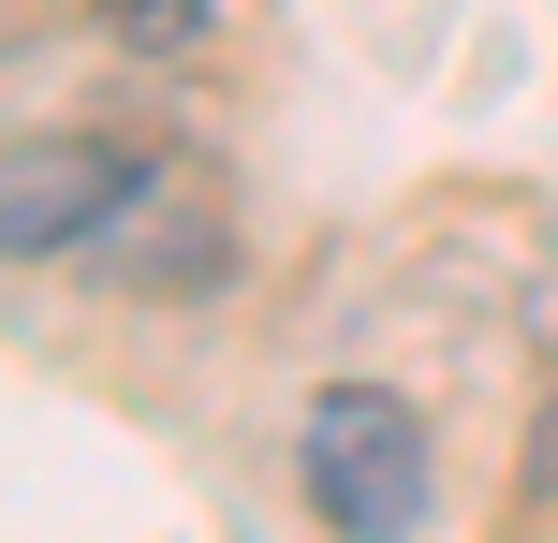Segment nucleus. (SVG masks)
<instances>
[{"label":"nucleus","instance_id":"20e7f679","mask_svg":"<svg viewBox=\"0 0 558 543\" xmlns=\"http://www.w3.org/2000/svg\"><path fill=\"white\" fill-rule=\"evenodd\" d=\"M88 280H118V294H221L235 280V221H221V192H177V176H147L133 206H118V235L104 250H74Z\"/></svg>","mask_w":558,"mask_h":543},{"label":"nucleus","instance_id":"423d86ee","mask_svg":"<svg viewBox=\"0 0 558 543\" xmlns=\"http://www.w3.org/2000/svg\"><path fill=\"white\" fill-rule=\"evenodd\" d=\"M206 29H221L206 0H118V45H133V59H192Z\"/></svg>","mask_w":558,"mask_h":543},{"label":"nucleus","instance_id":"f03ea898","mask_svg":"<svg viewBox=\"0 0 558 543\" xmlns=\"http://www.w3.org/2000/svg\"><path fill=\"white\" fill-rule=\"evenodd\" d=\"M412 280L471 323H530V309H558V221L514 192H456L412 221Z\"/></svg>","mask_w":558,"mask_h":543},{"label":"nucleus","instance_id":"39448f33","mask_svg":"<svg viewBox=\"0 0 558 543\" xmlns=\"http://www.w3.org/2000/svg\"><path fill=\"white\" fill-rule=\"evenodd\" d=\"M544 515H558V353H544L530 441H514V485H500V529H544Z\"/></svg>","mask_w":558,"mask_h":543},{"label":"nucleus","instance_id":"7ed1b4c3","mask_svg":"<svg viewBox=\"0 0 558 543\" xmlns=\"http://www.w3.org/2000/svg\"><path fill=\"white\" fill-rule=\"evenodd\" d=\"M147 176H162V162H147V147H118V133H59V147L29 133L15 176H0V250H15V264H45V250H104L118 206H133Z\"/></svg>","mask_w":558,"mask_h":543},{"label":"nucleus","instance_id":"f257e3e1","mask_svg":"<svg viewBox=\"0 0 558 543\" xmlns=\"http://www.w3.org/2000/svg\"><path fill=\"white\" fill-rule=\"evenodd\" d=\"M294 499L338 543H412L426 529V411L397 382H324L294 411Z\"/></svg>","mask_w":558,"mask_h":543}]
</instances>
